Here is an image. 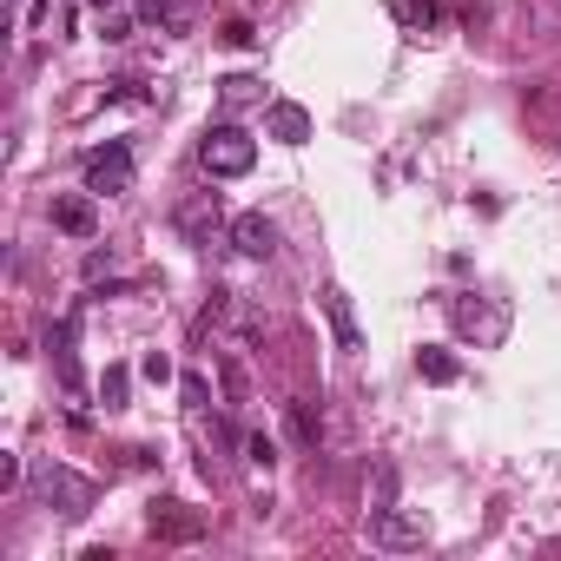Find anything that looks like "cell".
<instances>
[{
	"mask_svg": "<svg viewBox=\"0 0 561 561\" xmlns=\"http://www.w3.org/2000/svg\"><path fill=\"white\" fill-rule=\"evenodd\" d=\"M139 377H145V383H173V357H166V350H145V357H139Z\"/></svg>",
	"mask_w": 561,
	"mask_h": 561,
	"instance_id": "cell-20",
	"label": "cell"
},
{
	"mask_svg": "<svg viewBox=\"0 0 561 561\" xmlns=\"http://www.w3.org/2000/svg\"><path fill=\"white\" fill-rule=\"evenodd\" d=\"M449 324H456V337H469L475 350H502V337H509V304H502V297L456 291V297H449Z\"/></svg>",
	"mask_w": 561,
	"mask_h": 561,
	"instance_id": "cell-3",
	"label": "cell"
},
{
	"mask_svg": "<svg viewBox=\"0 0 561 561\" xmlns=\"http://www.w3.org/2000/svg\"><path fill=\"white\" fill-rule=\"evenodd\" d=\"M53 231H66V238H93L100 231V212H93V192L87 186L53 199Z\"/></svg>",
	"mask_w": 561,
	"mask_h": 561,
	"instance_id": "cell-10",
	"label": "cell"
},
{
	"mask_svg": "<svg viewBox=\"0 0 561 561\" xmlns=\"http://www.w3.org/2000/svg\"><path fill=\"white\" fill-rule=\"evenodd\" d=\"M199 166H205L212 179H245V173L258 166V139H252L245 126L218 119V126H205V139H199Z\"/></svg>",
	"mask_w": 561,
	"mask_h": 561,
	"instance_id": "cell-2",
	"label": "cell"
},
{
	"mask_svg": "<svg viewBox=\"0 0 561 561\" xmlns=\"http://www.w3.org/2000/svg\"><path fill=\"white\" fill-rule=\"evenodd\" d=\"M145 528H152L158 541H199L212 522H205L199 509H186V502H152V509H145Z\"/></svg>",
	"mask_w": 561,
	"mask_h": 561,
	"instance_id": "cell-8",
	"label": "cell"
},
{
	"mask_svg": "<svg viewBox=\"0 0 561 561\" xmlns=\"http://www.w3.org/2000/svg\"><path fill=\"white\" fill-rule=\"evenodd\" d=\"M377 509H396V462H377V496H370V515Z\"/></svg>",
	"mask_w": 561,
	"mask_h": 561,
	"instance_id": "cell-18",
	"label": "cell"
},
{
	"mask_svg": "<svg viewBox=\"0 0 561 561\" xmlns=\"http://www.w3.org/2000/svg\"><path fill=\"white\" fill-rule=\"evenodd\" d=\"M179 396H186L192 410H205V404H212V383H205L199 370H186V377H179Z\"/></svg>",
	"mask_w": 561,
	"mask_h": 561,
	"instance_id": "cell-21",
	"label": "cell"
},
{
	"mask_svg": "<svg viewBox=\"0 0 561 561\" xmlns=\"http://www.w3.org/2000/svg\"><path fill=\"white\" fill-rule=\"evenodd\" d=\"M396 21H404L410 34H430L443 21V8H436V0H396Z\"/></svg>",
	"mask_w": 561,
	"mask_h": 561,
	"instance_id": "cell-17",
	"label": "cell"
},
{
	"mask_svg": "<svg viewBox=\"0 0 561 561\" xmlns=\"http://www.w3.org/2000/svg\"><path fill=\"white\" fill-rule=\"evenodd\" d=\"M231 252L252 258V265L278 258V225H271L265 212H238V218H231Z\"/></svg>",
	"mask_w": 561,
	"mask_h": 561,
	"instance_id": "cell-6",
	"label": "cell"
},
{
	"mask_svg": "<svg viewBox=\"0 0 561 561\" xmlns=\"http://www.w3.org/2000/svg\"><path fill=\"white\" fill-rule=\"evenodd\" d=\"M126 396H132V370H126V364H106V377H100V404H106V410H126Z\"/></svg>",
	"mask_w": 561,
	"mask_h": 561,
	"instance_id": "cell-16",
	"label": "cell"
},
{
	"mask_svg": "<svg viewBox=\"0 0 561 561\" xmlns=\"http://www.w3.org/2000/svg\"><path fill=\"white\" fill-rule=\"evenodd\" d=\"M417 377H423V383H462V357L443 350V344H423V350H417Z\"/></svg>",
	"mask_w": 561,
	"mask_h": 561,
	"instance_id": "cell-14",
	"label": "cell"
},
{
	"mask_svg": "<svg viewBox=\"0 0 561 561\" xmlns=\"http://www.w3.org/2000/svg\"><path fill=\"white\" fill-rule=\"evenodd\" d=\"M79 179H87L93 199H119V192H132V145H126V139H106L100 152H87Z\"/></svg>",
	"mask_w": 561,
	"mask_h": 561,
	"instance_id": "cell-4",
	"label": "cell"
},
{
	"mask_svg": "<svg viewBox=\"0 0 561 561\" xmlns=\"http://www.w3.org/2000/svg\"><path fill=\"white\" fill-rule=\"evenodd\" d=\"M73 337H79V310H66L60 324L47 331V364H53V377H60L66 396H79V357H73Z\"/></svg>",
	"mask_w": 561,
	"mask_h": 561,
	"instance_id": "cell-7",
	"label": "cell"
},
{
	"mask_svg": "<svg viewBox=\"0 0 561 561\" xmlns=\"http://www.w3.org/2000/svg\"><path fill=\"white\" fill-rule=\"evenodd\" d=\"M245 462H258V469H271V462H278V443H271L265 430H252V436H245Z\"/></svg>",
	"mask_w": 561,
	"mask_h": 561,
	"instance_id": "cell-19",
	"label": "cell"
},
{
	"mask_svg": "<svg viewBox=\"0 0 561 561\" xmlns=\"http://www.w3.org/2000/svg\"><path fill=\"white\" fill-rule=\"evenodd\" d=\"M317 430H324V417H317L310 396H297V404H291V443L297 449H317Z\"/></svg>",
	"mask_w": 561,
	"mask_h": 561,
	"instance_id": "cell-15",
	"label": "cell"
},
{
	"mask_svg": "<svg viewBox=\"0 0 561 561\" xmlns=\"http://www.w3.org/2000/svg\"><path fill=\"white\" fill-rule=\"evenodd\" d=\"M0 489H21V456H0Z\"/></svg>",
	"mask_w": 561,
	"mask_h": 561,
	"instance_id": "cell-23",
	"label": "cell"
},
{
	"mask_svg": "<svg viewBox=\"0 0 561 561\" xmlns=\"http://www.w3.org/2000/svg\"><path fill=\"white\" fill-rule=\"evenodd\" d=\"M317 304H324V317H331V337H337V350H364V331H357V310H350V291L344 284H324L317 291Z\"/></svg>",
	"mask_w": 561,
	"mask_h": 561,
	"instance_id": "cell-9",
	"label": "cell"
},
{
	"mask_svg": "<svg viewBox=\"0 0 561 561\" xmlns=\"http://www.w3.org/2000/svg\"><path fill=\"white\" fill-rule=\"evenodd\" d=\"M370 541L390 548V554H410V548L430 541V522L410 515V509H377V515H370Z\"/></svg>",
	"mask_w": 561,
	"mask_h": 561,
	"instance_id": "cell-5",
	"label": "cell"
},
{
	"mask_svg": "<svg viewBox=\"0 0 561 561\" xmlns=\"http://www.w3.org/2000/svg\"><path fill=\"white\" fill-rule=\"evenodd\" d=\"M225 47H258V27H252V21H231V27H225Z\"/></svg>",
	"mask_w": 561,
	"mask_h": 561,
	"instance_id": "cell-22",
	"label": "cell"
},
{
	"mask_svg": "<svg viewBox=\"0 0 561 561\" xmlns=\"http://www.w3.org/2000/svg\"><path fill=\"white\" fill-rule=\"evenodd\" d=\"M265 100V79H252V73H225L218 79V106L225 113H245V106H258Z\"/></svg>",
	"mask_w": 561,
	"mask_h": 561,
	"instance_id": "cell-13",
	"label": "cell"
},
{
	"mask_svg": "<svg viewBox=\"0 0 561 561\" xmlns=\"http://www.w3.org/2000/svg\"><path fill=\"white\" fill-rule=\"evenodd\" d=\"M34 496H40V509H53L60 522H87L93 502H100V483L73 475L66 462H40V469H34Z\"/></svg>",
	"mask_w": 561,
	"mask_h": 561,
	"instance_id": "cell-1",
	"label": "cell"
},
{
	"mask_svg": "<svg viewBox=\"0 0 561 561\" xmlns=\"http://www.w3.org/2000/svg\"><path fill=\"white\" fill-rule=\"evenodd\" d=\"M218 225H225V199H218V192H199L192 205H179V231L192 238V245H212Z\"/></svg>",
	"mask_w": 561,
	"mask_h": 561,
	"instance_id": "cell-11",
	"label": "cell"
},
{
	"mask_svg": "<svg viewBox=\"0 0 561 561\" xmlns=\"http://www.w3.org/2000/svg\"><path fill=\"white\" fill-rule=\"evenodd\" d=\"M225 396H231V404L245 396V370H238V364H225Z\"/></svg>",
	"mask_w": 561,
	"mask_h": 561,
	"instance_id": "cell-24",
	"label": "cell"
},
{
	"mask_svg": "<svg viewBox=\"0 0 561 561\" xmlns=\"http://www.w3.org/2000/svg\"><path fill=\"white\" fill-rule=\"evenodd\" d=\"M265 132H271L278 145H310V113H304L297 100H271V106H265Z\"/></svg>",
	"mask_w": 561,
	"mask_h": 561,
	"instance_id": "cell-12",
	"label": "cell"
}]
</instances>
